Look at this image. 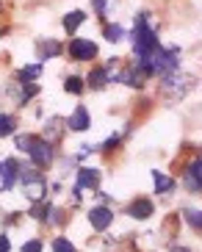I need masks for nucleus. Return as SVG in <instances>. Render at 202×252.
<instances>
[{
  "label": "nucleus",
  "mask_w": 202,
  "mask_h": 252,
  "mask_svg": "<svg viewBox=\"0 0 202 252\" xmlns=\"http://www.w3.org/2000/svg\"><path fill=\"white\" fill-rule=\"evenodd\" d=\"M105 83H108V72L105 69H94L89 75V86H94V89H103Z\"/></svg>",
  "instance_id": "14"
},
{
  "label": "nucleus",
  "mask_w": 202,
  "mask_h": 252,
  "mask_svg": "<svg viewBox=\"0 0 202 252\" xmlns=\"http://www.w3.org/2000/svg\"><path fill=\"white\" fill-rule=\"evenodd\" d=\"M47 125H50V139H58V125H61V119H50Z\"/></svg>",
  "instance_id": "21"
},
{
  "label": "nucleus",
  "mask_w": 202,
  "mask_h": 252,
  "mask_svg": "<svg viewBox=\"0 0 202 252\" xmlns=\"http://www.w3.org/2000/svg\"><path fill=\"white\" fill-rule=\"evenodd\" d=\"M186 183L191 189H202V161H194L186 172Z\"/></svg>",
  "instance_id": "9"
},
{
  "label": "nucleus",
  "mask_w": 202,
  "mask_h": 252,
  "mask_svg": "<svg viewBox=\"0 0 202 252\" xmlns=\"http://www.w3.org/2000/svg\"><path fill=\"white\" fill-rule=\"evenodd\" d=\"M97 180H100L97 169H81V172H78V186H75V194L81 197V191H83V189H97Z\"/></svg>",
  "instance_id": "7"
},
{
  "label": "nucleus",
  "mask_w": 202,
  "mask_h": 252,
  "mask_svg": "<svg viewBox=\"0 0 202 252\" xmlns=\"http://www.w3.org/2000/svg\"><path fill=\"white\" fill-rule=\"evenodd\" d=\"M127 214L133 216V219H150L152 216V202L150 200H136V202H130Z\"/></svg>",
  "instance_id": "8"
},
{
  "label": "nucleus",
  "mask_w": 202,
  "mask_h": 252,
  "mask_svg": "<svg viewBox=\"0 0 202 252\" xmlns=\"http://www.w3.org/2000/svg\"><path fill=\"white\" fill-rule=\"evenodd\" d=\"M11 247H8V238L6 236H0V252H8Z\"/></svg>",
  "instance_id": "22"
},
{
  "label": "nucleus",
  "mask_w": 202,
  "mask_h": 252,
  "mask_svg": "<svg viewBox=\"0 0 202 252\" xmlns=\"http://www.w3.org/2000/svg\"><path fill=\"white\" fill-rule=\"evenodd\" d=\"M17 147L25 150L36 166H47V163L53 161V147H50V141H45V139H36V136H20V139H17Z\"/></svg>",
  "instance_id": "1"
},
{
  "label": "nucleus",
  "mask_w": 202,
  "mask_h": 252,
  "mask_svg": "<svg viewBox=\"0 0 202 252\" xmlns=\"http://www.w3.org/2000/svg\"><path fill=\"white\" fill-rule=\"evenodd\" d=\"M17 178H20V166H17L14 158L0 161V189H3V191H8V189L17 183Z\"/></svg>",
  "instance_id": "3"
},
{
  "label": "nucleus",
  "mask_w": 202,
  "mask_h": 252,
  "mask_svg": "<svg viewBox=\"0 0 202 252\" xmlns=\"http://www.w3.org/2000/svg\"><path fill=\"white\" fill-rule=\"evenodd\" d=\"M23 252H42V241H39V238H33V241L23 244Z\"/></svg>",
  "instance_id": "20"
},
{
  "label": "nucleus",
  "mask_w": 202,
  "mask_h": 252,
  "mask_svg": "<svg viewBox=\"0 0 202 252\" xmlns=\"http://www.w3.org/2000/svg\"><path fill=\"white\" fill-rule=\"evenodd\" d=\"M122 36H125V31H122L119 25H108V28H105V39H108V42H119Z\"/></svg>",
  "instance_id": "17"
},
{
  "label": "nucleus",
  "mask_w": 202,
  "mask_h": 252,
  "mask_svg": "<svg viewBox=\"0 0 202 252\" xmlns=\"http://www.w3.org/2000/svg\"><path fill=\"white\" fill-rule=\"evenodd\" d=\"M172 252H191V250H186V247H174Z\"/></svg>",
  "instance_id": "23"
},
{
  "label": "nucleus",
  "mask_w": 202,
  "mask_h": 252,
  "mask_svg": "<svg viewBox=\"0 0 202 252\" xmlns=\"http://www.w3.org/2000/svg\"><path fill=\"white\" fill-rule=\"evenodd\" d=\"M186 219L194 230H202V211H186Z\"/></svg>",
  "instance_id": "18"
},
{
  "label": "nucleus",
  "mask_w": 202,
  "mask_h": 252,
  "mask_svg": "<svg viewBox=\"0 0 202 252\" xmlns=\"http://www.w3.org/2000/svg\"><path fill=\"white\" fill-rule=\"evenodd\" d=\"M64 89H67L69 94H81V92H83V81H81V78H67Z\"/></svg>",
  "instance_id": "16"
},
{
  "label": "nucleus",
  "mask_w": 202,
  "mask_h": 252,
  "mask_svg": "<svg viewBox=\"0 0 202 252\" xmlns=\"http://www.w3.org/2000/svg\"><path fill=\"white\" fill-rule=\"evenodd\" d=\"M83 20H86V14H83V11H69V14L64 17V28L72 33V31H78V25H81Z\"/></svg>",
  "instance_id": "12"
},
{
  "label": "nucleus",
  "mask_w": 202,
  "mask_h": 252,
  "mask_svg": "<svg viewBox=\"0 0 202 252\" xmlns=\"http://www.w3.org/2000/svg\"><path fill=\"white\" fill-rule=\"evenodd\" d=\"M53 252H75V247L69 244L67 238H56L53 241Z\"/></svg>",
  "instance_id": "19"
},
{
  "label": "nucleus",
  "mask_w": 202,
  "mask_h": 252,
  "mask_svg": "<svg viewBox=\"0 0 202 252\" xmlns=\"http://www.w3.org/2000/svg\"><path fill=\"white\" fill-rule=\"evenodd\" d=\"M89 222H91V227H94V230H105V227H111V222H114L111 208H105V205L91 208V211H89Z\"/></svg>",
  "instance_id": "5"
},
{
  "label": "nucleus",
  "mask_w": 202,
  "mask_h": 252,
  "mask_svg": "<svg viewBox=\"0 0 202 252\" xmlns=\"http://www.w3.org/2000/svg\"><path fill=\"white\" fill-rule=\"evenodd\" d=\"M23 189H25V194H28V200H33V202L45 200V194H47V183H45L42 175H39V178H30V180H23Z\"/></svg>",
  "instance_id": "6"
},
{
  "label": "nucleus",
  "mask_w": 202,
  "mask_h": 252,
  "mask_svg": "<svg viewBox=\"0 0 202 252\" xmlns=\"http://www.w3.org/2000/svg\"><path fill=\"white\" fill-rule=\"evenodd\" d=\"M152 183H155V194H166L174 189V180L166 178L164 172H152Z\"/></svg>",
  "instance_id": "11"
},
{
  "label": "nucleus",
  "mask_w": 202,
  "mask_h": 252,
  "mask_svg": "<svg viewBox=\"0 0 202 252\" xmlns=\"http://www.w3.org/2000/svg\"><path fill=\"white\" fill-rule=\"evenodd\" d=\"M67 127H69V130H75V133H83V130H89V127H91V117H89V111H86V105H78L75 111L69 114Z\"/></svg>",
  "instance_id": "4"
},
{
  "label": "nucleus",
  "mask_w": 202,
  "mask_h": 252,
  "mask_svg": "<svg viewBox=\"0 0 202 252\" xmlns=\"http://www.w3.org/2000/svg\"><path fill=\"white\" fill-rule=\"evenodd\" d=\"M69 56L75 61H89L97 56V45L89 42V39H72V45H69Z\"/></svg>",
  "instance_id": "2"
},
{
  "label": "nucleus",
  "mask_w": 202,
  "mask_h": 252,
  "mask_svg": "<svg viewBox=\"0 0 202 252\" xmlns=\"http://www.w3.org/2000/svg\"><path fill=\"white\" fill-rule=\"evenodd\" d=\"M14 127H17L14 117H8V114H0V139H3V136H11V133H14Z\"/></svg>",
  "instance_id": "13"
},
{
  "label": "nucleus",
  "mask_w": 202,
  "mask_h": 252,
  "mask_svg": "<svg viewBox=\"0 0 202 252\" xmlns=\"http://www.w3.org/2000/svg\"><path fill=\"white\" fill-rule=\"evenodd\" d=\"M39 72H42V64H30V67H25L23 72L17 75V78H20L23 83H28V81H33V78H36Z\"/></svg>",
  "instance_id": "15"
},
{
  "label": "nucleus",
  "mask_w": 202,
  "mask_h": 252,
  "mask_svg": "<svg viewBox=\"0 0 202 252\" xmlns=\"http://www.w3.org/2000/svg\"><path fill=\"white\" fill-rule=\"evenodd\" d=\"M58 53H61V45L56 42V39H45V42L39 45V59L42 61L53 59V56H58Z\"/></svg>",
  "instance_id": "10"
}]
</instances>
